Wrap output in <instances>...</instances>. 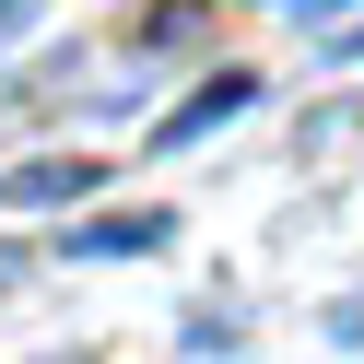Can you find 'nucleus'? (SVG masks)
<instances>
[{
	"label": "nucleus",
	"mask_w": 364,
	"mask_h": 364,
	"mask_svg": "<svg viewBox=\"0 0 364 364\" xmlns=\"http://www.w3.org/2000/svg\"><path fill=\"white\" fill-rule=\"evenodd\" d=\"M165 235H176L165 212H95V223L59 235V259H141V247H165Z\"/></svg>",
	"instance_id": "1"
},
{
	"label": "nucleus",
	"mask_w": 364,
	"mask_h": 364,
	"mask_svg": "<svg viewBox=\"0 0 364 364\" xmlns=\"http://www.w3.org/2000/svg\"><path fill=\"white\" fill-rule=\"evenodd\" d=\"M235 106H259V71H212V82H200V95L165 118V153H176V141H200L212 118H235Z\"/></svg>",
	"instance_id": "2"
},
{
	"label": "nucleus",
	"mask_w": 364,
	"mask_h": 364,
	"mask_svg": "<svg viewBox=\"0 0 364 364\" xmlns=\"http://www.w3.org/2000/svg\"><path fill=\"white\" fill-rule=\"evenodd\" d=\"M106 188V165H82V153H59V165H12V200H36V212H48V200H95Z\"/></svg>",
	"instance_id": "3"
},
{
	"label": "nucleus",
	"mask_w": 364,
	"mask_h": 364,
	"mask_svg": "<svg viewBox=\"0 0 364 364\" xmlns=\"http://www.w3.org/2000/svg\"><path fill=\"white\" fill-rule=\"evenodd\" d=\"M329 59H364V24H353V36H341V48H329Z\"/></svg>",
	"instance_id": "4"
}]
</instances>
